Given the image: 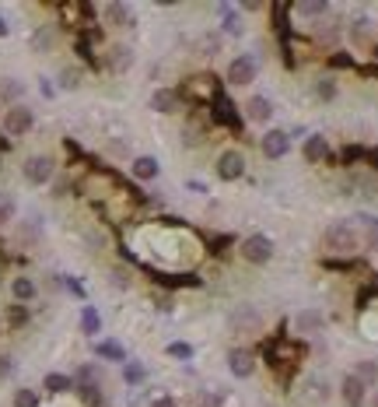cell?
<instances>
[{
    "instance_id": "obj_41",
    "label": "cell",
    "mask_w": 378,
    "mask_h": 407,
    "mask_svg": "<svg viewBox=\"0 0 378 407\" xmlns=\"http://www.w3.org/2000/svg\"><path fill=\"white\" fill-rule=\"evenodd\" d=\"M99 407H112V404H99Z\"/></svg>"
},
{
    "instance_id": "obj_40",
    "label": "cell",
    "mask_w": 378,
    "mask_h": 407,
    "mask_svg": "<svg viewBox=\"0 0 378 407\" xmlns=\"http://www.w3.org/2000/svg\"><path fill=\"white\" fill-rule=\"evenodd\" d=\"M0 36H8V22L4 18H0Z\"/></svg>"
},
{
    "instance_id": "obj_32",
    "label": "cell",
    "mask_w": 378,
    "mask_h": 407,
    "mask_svg": "<svg viewBox=\"0 0 378 407\" xmlns=\"http://www.w3.org/2000/svg\"><path fill=\"white\" fill-rule=\"evenodd\" d=\"M168 355H172V358H193V344L175 341V344H168Z\"/></svg>"
},
{
    "instance_id": "obj_17",
    "label": "cell",
    "mask_w": 378,
    "mask_h": 407,
    "mask_svg": "<svg viewBox=\"0 0 378 407\" xmlns=\"http://www.w3.org/2000/svg\"><path fill=\"white\" fill-rule=\"evenodd\" d=\"M343 400H347V407H361L364 404V383L357 376H347L343 379Z\"/></svg>"
},
{
    "instance_id": "obj_19",
    "label": "cell",
    "mask_w": 378,
    "mask_h": 407,
    "mask_svg": "<svg viewBox=\"0 0 378 407\" xmlns=\"http://www.w3.org/2000/svg\"><path fill=\"white\" fill-rule=\"evenodd\" d=\"M130 172H133L137 179H154V176H158V162H154L151 155H140V158H133Z\"/></svg>"
},
{
    "instance_id": "obj_38",
    "label": "cell",
    "mask_w": 378,
    "mask_h": 407,
    "mask_svg": "<svg viewBox=\"0 0 378 407\" xmlns=\"http://www.w3.org/2000/svg\"><path fill=\"white\" fill-rule=\"evenodd\" d=\"M11 376V355H0V379Z\"/></svg>"
},
{
    "instance_id": "obj_11",
    "label": "cell",
    "mask_w": 378,
    "mask_h": 407,
    "mask_svg": "<svg viewBox=\"0 0 378 407\" xmlns=\"http://www.w3.org/2000/svg\"><path fill=\"white\" fill-rule=\"evenodd\" d=\"M228 369H231L238 379H245V376H252V369H256V355L245 351V348H235V351L228 355Z\"/></svg>"
},
{
    "instance_id": "obj_7",
    "label": "cell",
    "mask_w": 378,
    "mask_h": 407,
    "mask_svg": "<svg viewBox=\"0 0 378 407\" xmlns=\"http://www.w3.org/2000/svg\"><path fill=\"white\" fill-rule=\"evenodd\" d=\"M210 106H214V123H217V127L242 130V116L235 113V106H231V99H228V95H217Z\"/></svg>"
},
{
    "instance_id": "obj_13",
    "label": "cell",
    "mask_w": 378,
    "mask_h": 407,
    "mask_svg": "<svg viewBox=\"0 0 378 407\" xmlns=\"http://www.w3.org/2000/svg\"><path fill=\"white\" fill-rule=\"evenodd\" d=\"M106 22L112 29H130L133 25V11L126 4H116V0H112V4H106Z\"/></svg>"
},
{
    "instance_id": "obj_25",
    "label": "cell",
    "mask_w": 378,
    "mask_h": 407,
    "mask_svg": "<svg viewBox=\"0 0 378 407\" xmlns=\"http://www.w3.org/2000/svg\"><path fill=\"white\" fill-rule=\"evenodd\" d=\"M294 11L298 15H308V18H319V15L329 11V4H326V0H305V4H294Z\"/></svg>"
},
{
    "instance_id": "obj_30",
    "label": "cell",
    "mask_w": 378,
    "mask_h": 407,
    "mask_svg": "<svg viewBox=\"0 0 378 407\" xmlns=\"http://www.w3.org/2000/svg\"><path fill=\"white\" fill-rule=\"evenodd\" d=\"M354 376H357L361 383H375V376H378V369H375V362H361Z\"/></svg>"
},
{
    "instance_id": "obj_31",
    "label": "cell",
    "mask_w": 378,
    "mask_h": 407,
    "mask_svg": "<svg viewBox=\"0 0 378 407\" xmlns=\"http://www.w3.org/2000/svg\"><path fill=\"white\" fill-rule=\"evenodd\" d=\"M25 320H29V309H25V306H11V309H8V323H11V327H22Z\"/></svg>"
},
{
    "instance_id": "obj_9",
    "label": "cell",
    "mask_w": 378,
    "mask_h": 407,
    "mask_svg": "<svg viewBox=\"0 0 378 407\" xmlns=\"http://www.w3.org/2000/svg\"><path fill=\"white\" fill-rule=\"evenodd\" d=\"M228 81H231V85H252V81H256V60H252V57H238V60H231V67H228Z\"/></svg>"
},
{
    "instance_id": "obj_35",
    "label": "cell",
    "mask_w": 378,
    "mask_h": 407,
    "mask_svg": "<svg viewBox=\"0 0 378 407\" xmlns=\"http://www.w3.org/2000/svg\"><path fill=\"white\" fill-rule=\"evenodd\" d=\"M60 85H64V88H78V85H81V71H64V74H60Z\"/></svg>"
},
{
    "instance_id": "obj_18",
    "label": "cell",
    "mask_w": 378,
    "mask_h": 407,
    "mask_svg": "<svg viewBox=\"0 0 378 407\" xmlns=\"http://www.w3.org/2000/svg\"><path fill=\"white\" fill-rule=\"evenodd\" d=\"M95 355L106 358V362H126V351H123L119 341H99L95 344Z\"/></svg>"
},
{
    "instance_id": "obj_3",
    "label": "cell",
    "mask_w": 378,
    "mask_h": 407,
    "mask_svg": "<svg viewBox=\"0 0 378 407\" xmlns=\"http://www.w3.org/2000/svg\"><path fill=\"white\" fill-rule=\"evenodd\" d=\"M322 250H326V253H336V257H350V253L357 250V236H354V229H350V225H333V229H326V236H322Z\"/></svg>"
},
{
    "instance_id": "obj_5",
    "label": "cell",
    "mask_w": 378,
    "mask_h": 407,
    "mask_svg": "<svg viewBox=\"0 0 378 407\" xmlns=\"http://www.w3.org/2000/svg\"><path fill=\"white\" fill-rule=\"evenodd\" d=\"M22 172H25V179H29L32 186H43V183H50V179H53L57 165H53V158H50V155H32V158H25Z\"/></svg>"
},
{
    "instance_id": "obj_28",
    "label": "cell",
    "mask_w": 378,
    "mask_h": 407,
    "mask_svg": "<svg viewBox=\"0 0 378 407\" xmlns=\"http://www.w3.org/2000/svg\"><path fill=\"white\" fill-rule=\"evenodd\" d=\"M123 379L126 383H144V365H137V362H130V365H123Z\"/></svg>"
},
{
    "instance_id": "obj_12",
    "label": "cell",
    "mask_w": 378,
    "mask_h": 407,
    "mask_svg": "<svg viewBox=\"0 0 378 407\" xmlns=\"http://www.w3.org/2000/svg\"><path fill=\"white\" fill-rule=\"evenodd\" d=\"M231 330H245V334H259V313L252 306H242L238 313H231Z\"/></svg>"
},
{
    "instance_id": "obj_8",
    "label": "cell",
    "mask_w": 378,
    "mask_h": 407,
    "mask_svg": "<svg viewBox=\"0 0 378 407\" xmlns=\"http://www.w3.org/2000/svg\"><path fill=\"white\" fill-rule=\"evenodd\" d=\"M242 172H245V158H242V151H224V155L217 158V176H221V179L235 183V179H242Z\"/></svg>"
},
{
    "instance_id": "obj_14",
    "label": "cell",
    "mask_w": 378,
    "mask_h": 407,
    "mask_svg": "<svg viewBox=\"0 0 378 407\" xmlns=\"http://www.w3.org/2000/svg\"><path fill=\"white\" fill-rule=\"evenodd\" d=\"M179 92H172V88H158L154 95H151V109H158V113H175L179 109Z\"/></svg>"
},
{
    "instance_id": "obj_33",
    "label": "cell",
    "mask_w": 378,
    "mask_h": 407,
    "mask_svg": "<svg viewBox=\"0 0 378 407\" xmlns=\"http://www.w3.org/2000/svg\"><path fill=\"white\" fill-rule=\"evenodd\" d=\"M221 11H224V32H231V36H238V29H242V25H238V18H235V11H231V8H221Z\"/></svg>"
},
{
    "instance_id": "obj_37",
    "label": "cell",
    "mask_w": 378,
    "mask_h": 407,
    "mask_svg": "<svg viewBox=\"0 0 378 407\" xmlns=\"http://www.w3.org/2000/svg\"><path fill=\"white\" fill-rule=\"evenodd\" d=\"M329 67H354V60L343 57V53H336V57H329Z\"/></svg>"
},
{
    "instance_id": "obj_4",
    "label": "cell",
    "mask_w": 378,
    "mask_h": 407,
    "mask_svg": "<svg viewBox=\"0 0 378 407\" xmlns=\"http://www.w3.org/2000/svg\"><path fill=\"white\" fill-rule=\"evenodd\" d=\"M32 127H36V116H32L29 106H11V109H4V130H8L11 137H25Z\"/></svg>"
},
{
    "instance_id": "obj_42",
    "label": "cell",
    "mask_w": 378,
    "mask_h": 407,
    "mask_svg": "<svg viewBox=\"0 0 378 407\" xmlns=\"http://www.w3.org/2000/svg\"><path fill=\"white\" fill-rule=\"evenodd\" d=\"M375 407H378V397H375Z\"/></svg>"
},
{
    "instance_id": "obj_29",
    "label": "cell",
    "mask_w": 378,
    "mask_h": 407,
    "mask_svg": "<svg viewBox=\"0 0 378 407\" xmlns=\"http://www.w3.org/2000/svg\"><path fill=\"white\" fill-rule=\"evenodd\" d=\"M315 327H322V316L319 313H301L298 316V330H315Z\"/></svg>"
},
{
    "instance_id": "obj_34",
    "label": "cell",
    "mask_w": 378,
    "mask_h": 407,
    "mask_svg": "<svg viewBox=\"0 0 378 407\" xmlns=\"http://www.w3.org/2000/svg\"><path fill=\"white\" fill-rule=\"evenodd\" d=\"M11 215H15V204H11L8 197H0V225H8Z\"/></svg>"
},
{
    "instance_id": "obj_27",
    "label": "cell",
    "mask_w": 378,
    "mask_h": 407,
    "mask_svg": "<svg viewBox=\"0 0 378 407\" xmlns=\"http://www.w3.org/2000/svg\"><path fill=\"white\" fill-rule=\"evenodd\" d=\"M15 407H39V393L36 390H18L15 393Z\"/></svg>"
},
{
    "instance_id": "obj_10",
    "label": "cell",
    "mask_w": 378,
    "mask_h": 407,
    "mask_svg": "<svg viewBox=\"0 0 378 407\" xmlns=\"http://www.w3.org/2000/svg\"><path fill=\"white\" fill-rule=\"evenodd\" d=\"M263 155L266 158H284L287 155V148H291V137L284 134V130H270V134H263Z\"/></svg>"
},
{
    "instance_id": "obj_24",
    "label": "cell",
    "mask_w": 378,
    "mask_h": 407,
    "mask_svg": "<svg viewBox=\"0 0 378 407\" xmlns=\"http://www.w3.org/2000/svg\"><path fill=\"white\" fill-rule=\"evenodd\" d=\"M85 386H99V369H95V365H81V369H78L74 390H85Z\"/></svg>"
},
{
    "instance_id": "obj_2",
    "label": "cell",
    "mask_w": 378,
    "mask_h": 407,
    "mask_svg": "<svg viewBox=\"0 0 378 407\" xmlns=\"http://www.w3.org/2000/svg\"><path fill=\"white\" fill-rule=\"evenodd\" d=\"M221 95V85H217V78H210V74H200V78H189L182 88H179V99H186V102H214Z\"/></svg>"
},
{
    "instance_id": "obj_21",
    "label": "cell",
    "mask_w": 378,
    "mask_h": 407,
    "mask_svg": "<svg viewBox=\"0 0 378 407\" xmlns=\"http://www.w3.org/2000/svg\"><path fill=\"white\" fill-rule=\"evenodd\" d=\"M81 330H85V334H99V330H102V316H99L95 306H85V309H81Z\"/></svg>"
},
{
    "instance_id": "obj_1",
    "label": "cell",
    "mask_w": 378,
    "mask_h": 407,
    "mask_svg": "<svg viewBox=\"0 0 378 407\" xmlns=\"http://www.w3.org/2000/svg\"><path fill=\"white\" fill-rule=\"evenodd\" d=\"M140 239H151V257L147 267L158 278H168V271H186L193 274V264L203 257V246L193 229L179 225L175 218H161L147 229H140ZM154 278V281H158Z\"/></svg>"
},
{
    "instance_id": "obj_36",
    "label": "cell",
    "mask_w": 378,
    "mask_h": 407,
    "mask_svg": "<svg viewBox=\"0 0 378 407\" xmlns=\"http://www.w3.org/2000/svg\"><path fill=\"white\" fill-rule=\"evenodd\" d=\"M336 95V85L333 81H319V99H333Z\"/></svg>"
},
{
    "instance_id": "obj_26",
    "label": "cell",
    "mask_w": 378,
    "mask_h": 407,
    "mask_svg": "<svg viewBox=\"0 0 378 407\" xmlns=\"http://www.w3.org/2000/svg\"><path fill=\"white\" fill-rule=\"evenodd\" d=\"M350 36H354V43H368L371 39V22L368 18H357L354 29H350Z\"/></svg>"
},
{
    "instance_id": "obj_22",
    "label": "cell",
    "mask_w": 378,
    "mask_h": 407,
    "mask_svg": "<svg viewBox=\"0 0 378 407\" xmlns=\"http://www.w3.org/2000/svg\"><path fill=\"white\" fill-rule=\"evenodd\" d=\"M43 386H46L50 393H67V390H74V379H71V376H64V372H50Z\"/></svg>"
},
{
    "instance_id": "obj_6",
    "label": "cell",
    "mask_w": 378,
    "mask_h": 407,
    "mask_svg": "<svg viewBox=\"0 0 378 407\" xmlns=\"http://www.w3.org/2000/svg\"><path fill=\"white\" fill-rule=\"evenodd\" d=\"M270 257H273V243L266 236L242 239V260H249V264H270Z\"/></svg>"
},
{
    "instance_id": "obj_39",
    "label": "cell",
    "mask_w": 378,
    "mask_h": 407,
    "mask_svg": "<svg viewBox=\"0 0 378 407\" xmlns=\"http://www.w3.org/2000/svg\"><path fill=\"white\" fill-rule=\"evenodd\" d=\"M151 407H179V404H175V400H172V397H161V400H154V404H151Z\"/></svg>"
},
{
    "instance_id": "obj_15",
    "label": "cell",
    "mask_w": 378,
    "mask_h": 407,
    "mask_svg": "<svg viewBox=\"0 0 378 407\" xmlns=\"http://www.w3.org/2000/svg\"><path fill=\"white\" fill-rule=\"evenodd\" d=\"M270 113H273V106H270V99H266V95H252V99L245 102V116H249V120H256V123H266V120H270Z\"/></svg>"
},
{
    "instance_id": "obj_20",
    "label": "cell",
    "mask_w": 378,
    "mask_h": 407,
    "mask_svg": "<svg viewBox=\"0 0 378 407\" xmlns=\"http://www.w3.org/2000/svg\"><path fill=\"white\" fill-rule=\"evenodd\" d=\"M11 295H15L18 302H32V299H36V281H32V278H15V281H11Z\"/></svg>"
},
{
    "instance_id": "obj_23",
    "label": "cell",
    "mask_w": 378,
    "mask_h": 407,
    "mask_svg": "<svg viewBox=\"0 0 378 407\" xmlns=\"http://www.w3.org/2000/svg\"><path fill=\"white\" fill-rule=\"evenodd\" d=\"M130 64H133V57H130L126 46H112V50H109V67H112V71H126Z\"/></svg>"
},
{
    "instance_id": "obj_16",
    "label": "cell",
    "mask_w": 378,
    "mask_h": 407,
    "mask_svg": "<svg viewBox=\"0 0 378 407\" xmlns=\"http://www.w3.org/2000/svg\"><path fill=\"white\" fill-rule=\"evenodd\" d=\"M301 155H305V162H312V165L326 162V158H329V144H326V137H319V134H315V137H308Z\"/></svg>"
}]
</instances>
